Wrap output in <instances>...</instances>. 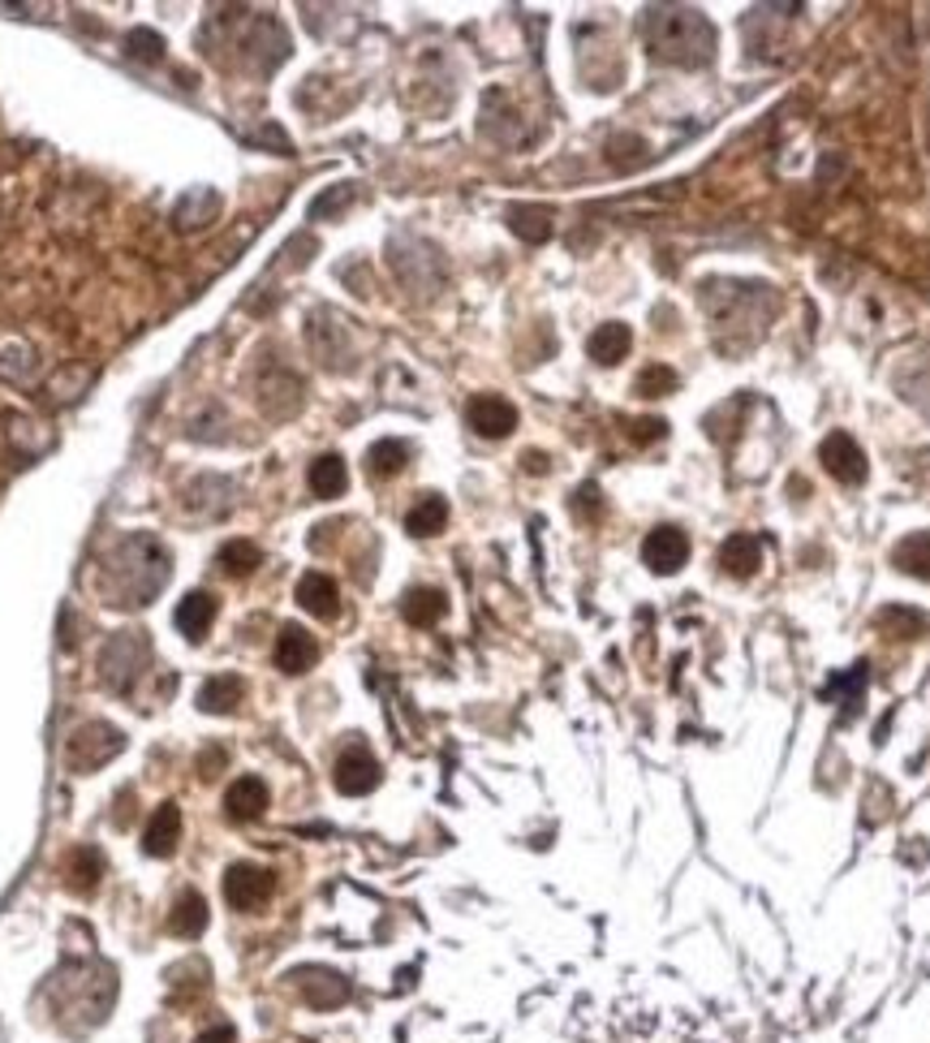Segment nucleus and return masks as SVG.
Listing matches in <instances>:
<instances>
[{
  "label": "nucleus",
  "mask_w": 930,
  "mask_h": 1043,
  "mask_svg": "<svg viewBox=\"0 0 930 1043\" xmlns=\"http://www.w3.org/2000/svg\"><path fill=\"white\" fill-rule=\"evenodd\" d=\"M642 35L650 43V52L668 66H706L715 57V27L706 22L703 9H689V4H659V9H646L642 18Z\"/></svg>",
  "instance_id": "1"
},
{
  "label": "nucleus",
  "mask_w": 930,
  "mask_h": 1043,
  "mask_svg": "<svg viewBox=\"0 0 930 1043\" xmlns=\"http://www.w3.org/2000/svg\"><path fill=\"white\" fill-rule=\"evenodd\" d=\"M121 747H126L121 729H112V724H104V720H91V724H78V729H74V738L65 742V759H69L74 772H91L99 763L117 759Z\"/></svg>",
  "instance_id": "2"
},
{
  "label": "nucleus",
  "mask_w": 930,
  "mask_h": 1043,
  "mask_svg": "<svg viewBox=\"0 0 930 1043\" xmlns=\"http://www.w3.org/2000/svg\"><path fill=\"white\" fill-rule=\"evenodd\" d=\"M272 893H276V876L258 862H233L225 871V901L233 910L255 914Z\"/></svg>",
  "instance_id": "3"
},
{
  "label": "nucleus",
  "mask_w": 930,
  "mask_h": 1043,
  "mask_svg": "<svg viewBox=\"0 0 930 1043\" xmlns=\"http://www.w3.org/2000/svg\"><path fill=\"white\" fill-rule=\"evenodd\" d=\"M819 461H823V470L832 475L835 484H844V488L867 484V454H862V445L849 431H832L819 445Z\"/></svg>",
  "instance_id": "4"
},
{
  "label": "nucleus",
  "mask_w": 930,
  "mask_h": 1043,
  "mask_svg": "<svg viewBox=\"0 0 930 1043\" xmlns=\"http://www.w3.org/2000/svg\"><path fill=\"white\" fill-rule=\"evenodd\" d=\"M466 423H470V431L482 436V440H505L517 427V406L505 401V397H496V392H479V397H470V406H466Z\"/></svg>",
  "instance_id": "5"
},
{
  "label": "nucleus",
  "mask_w": 930,
  "mask_h": 1043,
  "mask_svg": "<svg viewBox=\"0 0 930 1043\" xmlns=\"http://www.w3.org/2000/svg\"><path fill=\"white\" fill-rule=\"evenodd\" d=\"M642 561H646L655 574H676V569L689 561V539H685V530H676V526H655V530L646 535V544H642Z\"/></svg>",
  "instance_id": "6"
},
{
  "label": "nucleus",
  "mask_w": 930,
  "mask_h": 1043,
  "mask_svg": "<svg viewBox=\"0 0 930 1043\" xmlns=\"http://www.w3.org/2000/svg\"><path fill=\"white\" fill-rule=\"evenodd\" d=\"M332 784H336L345 798H362V793H371V789L380 784V763L362 747L345 750V754L336 759V768H332Z\"/></svg>",
  "instance_id": "7"
},
{
  "label": "nucleus",
  "mask_w": 930,
  "mask_h": 1043,
  "mask_svg": "<svg viewBox=\"0 0 930 1043\" xmlns=\"http://www.w3.org/2000/svg\"><path fill=\"white\" fill-rule=\"evenodd\" d=\"M276 669L281 673H290V678H297V673H306V669H315V660H320V643H315V634H306L302 625H285L281 634H276Z\"/></svg>",
  "instance_id": "8"
},
{
  "label": "nucleus",
  "mask_w": 930,
  "mask_h": 1043,
  "mask_svg": "<svg viewBox=\"0 0 930 1043\" xmlns=\"http://www.w3.org/2000/svg\"><path fill=\"white\" fill-rule=\"evenodd\" d=\"M763 565V539L750 535V530H737L719 544V569L733 574V578H754Z\"/></svg>",
  "instance_id": "9"
},
{
  "label": "nucleus",
  "mask_w": 930,
  "mask_h": 1043,
  "mask_svg": "<svg viewBox=\"0 0 930 1043\" xmlns=\"http://www.w3.org/2000/svg\"><path fill=\"white\" fill-rule=\"evenodd\" d=\"M216 613H221V604H216V595H212V591H190V595L177 604L173 621H177V630H182L190 643H198V639H207V630H212Z\"/></svg>",
  "instance_id": "10"
},
{
  "label": "nucleus",
  "mask_w": 930,
  "mask_h": 1043,
  "mask_svg": "<svg viewBox=\"0 0 930 1043\" xmlns=\"http://www.w3.org/2000/svg\"><path fill=\"white\" fill-rule=\"evenodd\" d=\"M297 604H302L311 617L332 621L341 613V591H336V583H332L327 574L311 569V574H302V583H297Z\"/></svg>",
  "instance_id": "11"
},
{
  "label": "nucleus",
  "mask_w": 930,
  "mask_h": 1043,
  "mask_svg": "<svg viewBox=\"0 0 930 1043\" xmlns=\"http://www.w3.org/2000/svg\"><path fill=\"white\" fill-rule=\"evenodd\" d=\"M263 811H267V784L258 781V777H237V781L228 784L225 816L233 819V823H251V819H258Z\"/></svg>",
  "instance_id": "12"
},
{
  "label": "nucleus",
  "mask_w": 930,
  "mask_h": 1043,
  "mask_svg": "<svg viewBox=\"0 0 930 1043\" xmlns=\"http://www.w3.org/2000/svg\"><path fill=\"white\" fill-rule=\"evenodd\" d=\"M177 841H182V811H177V802H164L147 823V832H143V849L151 858H168L177 849Z\"/></svg>",
  "instance_id": "13"
},
{
  "label": "nucleus",
  "mask_w": 930,
  "mask_h": 1043,
  "mask_svg": "<svg viewBox=\"0 0 930 1043\" xmlns=\"http://www.w3.org/2000/svg\"><path fill=\"white\" fill-rule=\"evenodd\" d=\"M629 345H634V332H629V324H599L595 332H590V341H586V354L599 362V367H616V362L629 354Z\"/></svg>",
  "instance_id": "14"
},
{
  "label": "nucleus",
  "mask_w": 930,
  "mask_h": 1043,
  "mask_svg": "<svg viewBox=\"0 0 930 1043\" xmlns=\"http://www.w3.org/2000/svg\"><path fill=\"white\" fill-rule=\"evenodd\" d=\"M168 932L182 936V940H198V936L207 932V901H203V893L186 888V893L177 897V906L168 910Z\"/></svg>",
  "instance_id": "15"
},
{
  "label": "nucleus",
  "mask_w": 930,
  "mask_h": 1043,
  "mask_svg": "<svg viewBox=\"0 0 930 1043\" xmlns=\"http://www.w3.org/2000/svg\"><path fill=\"white\" fill-rule=\"evenodd\" d=\"M297 983H302V996H306L315 1010H336V1005L350 996V983L336 975V971H302Z\"/></svg>",
  "instance_id": "16"
},
{
  "label": "nucleus",
  "mask_w": 930,
  "mask_h": 1043,
  "mask_svg": "<svg viewBox=\"0 0 930 1043\" xmlns=\"http://www.w3.org/2000/svg\"><path fill=\"white\" fill-rule=\"evenodd\" d=\"M242 694H246V682L233 678V673H221V678L203 682V690H198V712H207V717H228V712L242 703Z\"/></svg>",
  "instance_id": "17"
},
{
  "label": "nucleus",
  "mask_w": 930,
  "mask_h": 1043,
  "mask_svg": "<svg viewBox=\"0 0 930 1043\" xmlns=\"http://www.w3.org/2000/svg\"><path fill=\"white\" fill-rule=\"evenodd\" d=\"M444 526H449V500L435 496V491H427L414 509L405 514V530H410L414 539H431V535H440Z\"/></svg>",
  "instance_id": "18"
},
{
  "label": "nucleus",
  "mask_w": 930,
  "mask_h": 1043,
  "mask_svg": "<svg viewBox=\"0 0 930 1043\" xmlns=\"http://www.w3.org/2000/svg\"><path fill=\"white\" fill-rule=\"evenodd\" d=\"M401 613H405L410 625H435V621L449 613V595L440 587H414V591H405Z\"/></svg>",
  "instance_id": "19"
},
{
  "label": "nucleus",
  "mask_w": 930,
  "mask_h": 1043,
  "mask_svg": "<svg viewBox=\"0 0 930 1043\" xmlns=\"http://www.w3.org/2000/svg\"><path fill=\"white\" fill-rule=\"evenodd\" d=\"M311 491L320 496V500H332V496H341V491L350 488V470H345V461L336 454H323L311 461Z\"/></svg>",
  "instance_id": "20"
},
{
  "label": "nucleus",
  "mask_w": 930,
  "mask_h": 1043,
  "mask_svg": "<svg viewBox=\"0 0 930 1043\" xmlns=\"http://www.w3.org/2000/svg\"><path fill=\"white\" fill-rule=\"evenodd\" d=\"M509 228H513L521 242L539 246V242L551 237V212L539 207V203H517V207H509Z\"/></svg>",
  "instance_id": "21"
},
{
  "label": "nucleus",
  "mask_w": 930,
  "mask_h": 1043,
  "mask_svg": "<svg viewBox=\"0 0 930 1043\" xmlns=\"http://www.w3.org/2000/svg\"><path fill=\"white\" fill-rule=\"evenodd\" d=\"M892 561H897L900 574H909V578H930V530L904 535L897 544V553H892Z\"/></svg>",
  "instance_id": "22"
},
{
  "label": "nucleus",
  "mask_w": 930,
  "mask_h": 1043,
  "mask_svg": "<svg viewBox=\"0 0 930 1043\" xmlns=\"http://www.w3.org/2000/svg\"><path fill=\"white\" fill-rule=\"evenodd\" d=\"M874 625H879L888 639H922V634L930 630L927 613H918V608H904V604L883 608V613L874 617Z\"/></svg>",
  "instance_id": "23"
},
{
  "label": "nucleus",
  "mask_w": 930,
  "mask_h": 1043,
  "mask_svg": "<svg viewBox=\"0 0 930 1043\" xmlns=\"http://www.w3.org/2000/svg\"><path fill=\"white\" fill-rule=\"evenodd\" d=\"M405 461H410V445H401V440H375V445L366 449V475H371V479H392V475L405 470Z\"/></svg>",
  "instance_id": "24"
},
{
  "label": "nucleus",
  "mask_w": 930,
  "mask_h": 1043,
  "mask_svg": "<svg viewBox=\"0 0 930 1043\" xmlns=\"http://www.w3.org/2000/svg\"><path fill=\"white\" fill-rule=\"evenodd\" d=\"M867 682H870V664H853V673H849V678H832L823 694H828V699L840 694V703H844V720H853L858 717V703H862Z\"/></svg>",
  "instance_id": "25"
},
{
  "label": "nucleus",
  "mask_w": 930,
  "mask_h": 1043,
  "mask_svg": "<svg viewBox=\"0 0 930 1043\" xmlns=\"http://www.w3.org/2000/svg\"><path fill=\"white\" fill-rule=\"evenodd\" d=\"M258 565H263V553H258L251 539H228L225 548H221V569H225V574H233V578H246V574H255Z\"/></svg>",
  "instance_id": "26"
},
{
  "label": "nucleus",
  "mask_w": 930,
  "mask_h": 1043,
  "mask_svg": "<svg viewBox=\"0 0 930 1043\" xmlns=\"http://www.w3.org/2000/svg\"><path fill=\"white\" fill-rule=\"evenodd\" d=\"M99 871H104V858L96 849H78L74 862H69V888L74 893H91L99 884Z\"/></svg>",
  "instance_id": "27"
},
{
  "label": "nucleus",
  "mask_w": 930,
  "mask_h": 1043,
  "mask_svg": "<svg viewBox=\"0 0 930 1043\" xmlns=\"http://www.w3.org/2000/svg\"><path fill=\"white\" fill-rule=\"evenodd\" d=\"M676 384H681V380H676L673 367L650 362L638 380H634V392H638V397H668V392H676Z\"/></svg>",
  "instance_id": "28"
},
{
  "label": "nucleus",
  "mask_w": 930,
  "mask_h": 1043,
  "mask_svg": "<svg viewBox=\"0 0 930 1043\" xmlns=\"http://www.w3.org/2000/svg\"><path fill=\"white\" fill-rule=\"evenodd\" d=\"M126 52L143 66H156L164 57V39L156 31H147V27H138V31L126 35Z\"/></svg>",
  "instance_id": "29"
},
{
  "label": "nucleus",
  "mask_w": 930,
  "mask_h": 1043,
  "mask_svg": "<svg viewBox=\"0 0 930 1043\" xmlns=\"http://www.w3.org/2000/svg\"><path fill=\"white\" fill-rule=\"evenodd\" d=\"M350 198H353V186H336V191H327L323 198H315V203H311V216H315V221H323L327 212H341Z\"/></svg>",
  "instance_id": "30"
},
{
  "label": "nucleus",
  "mask_w": 930,
  "mask_h": 1043,
  "mask_svg": "<svg viewBox=\"0 0 930 1043\" xmlns=\"http://www.w3.org/2000/svg\"><path fill=\"white\" fill-rule=\"evenodd\" d=\"M664 431H668V423H664V419H638V423H634V440H638V445H646V440H659Z\"/></svg>",
  "instance_id": "31"
},
{
  "label": "nucleus",
  "mask_w": 930,
  "mask_h": 1043,
  "mask_svg": "<svg viewBox=\"0 0 930 1043\" xmlns=\"http://www.w3.org/2000/svg\"><path fill=\"white\" fill-rule=\"evenodd\" d=\"M237 1035H233V1026H212V1031H203L194 1043H233Z\"/></svg>",
  "instance_id": "32"
},
{
  "label": "nucleus",
  "mask_w": 930,
  "mask_h": 1043,
  "mask_svg": "<svg viewBox=\"0 0 930 1043\" xmlns=\"http://www.w3.org/2000/svg\"><path fill=\"white\" fill-rule=\"evenodd\" d=\"M221 763H225V754H221V750H207V754L198 759V772H203V777H216Z\"/></svg>",
  "instance_id": "33"
},
{
  "label": "nucleus",
  "mask_w": 930,
  "mask_h": 1043,
  "mask_svg": "<svg viewBox=\"0 0 930 1043\" xmlns=\"http://www.w3.org/2000/svg\"><path fill=\"white\" fill-rule=\"evenodd\" d=\"M526 466H530V470L539 475V470H547V457H544V454H526Z\"/></svg>",
  "instance_id": "34"
}]
</instances>
